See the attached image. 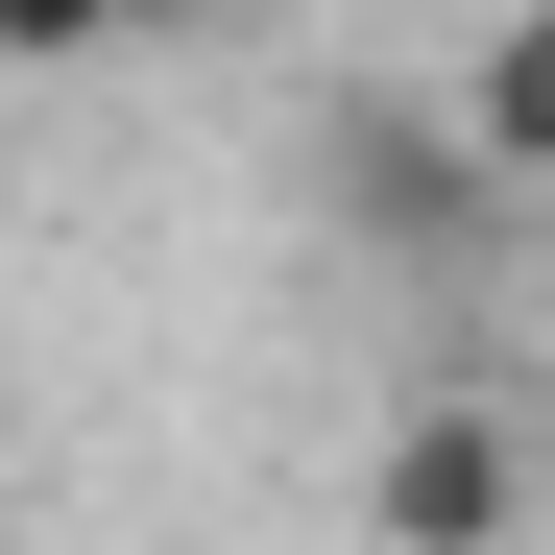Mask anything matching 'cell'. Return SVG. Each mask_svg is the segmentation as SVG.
Wrapping results in <instances>:
<instances>
[{"label":"cell","instance_id":"1","mask_svg":"<svg viewBox=\"0 0 555 555\" xmlns=\"http://www.w3.org/2000/svg\"><path fill=\"white\" fill-rule=\"evenodd\" d=\"M314 218L362 242V266H459L507 218V169L459 145V98H411V73H362V98H314Z\"/></svg>","mask_w":555,"mask_h":555},{"label":"cell","instance_id":"2","mask_svg":"<svg viewBox=\"0 0 555 555\" xmlns=\"http://www.w3.org/2000/svg\"><path fill=\"white\" fill-rule=\"evenodd\" d=\"M362 531H387V555H531V435H507L483 387L387 411V459H362Z\"/></svg>","mask_w":555,"mask_h":555},{"label":"cell","instance_id":"3","mask_svg":"<svg viewBox=\"0 0 555 555\" xmlns=\"http://www.w3.org/2000/svg\"><path fill=\"white\" fill-rule=\"evenodd\" d=\"M435 98H459V145H483L507 194H555V0H507L483 73H435Z\"/></svg>","mask_w":555,"mask_h":555},{"label":"cell","instance_id":"4","mask_svg":"<svg viewBox=\"0 0 555 555\" xmlns=\"http://www.w3.org/2000/svg\"><path fill=\"white\" fill-rule=\"evenodd\" d=\"M169 0H0V73H98V49H145Z\"/></svg>","mask_w":555,"mask_h":555}]
</instances>
